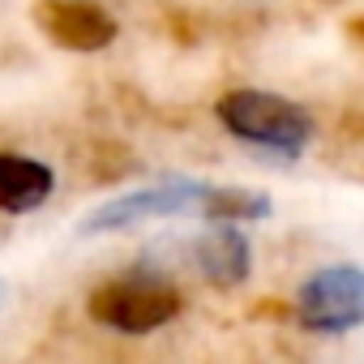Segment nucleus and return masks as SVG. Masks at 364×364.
I'll list each match as a JSON object with an SVG mask.
<instances>
[{"instance_id": "7", "label": "nucleus", "mask_w": 364, "mask_h": 364, "mask_svg": "<svg viewBox=\"0 0 364 364\" xmlns=\"http://www.w3.org/2000/svg\"><path fill=\"white\" fill-rule=\"evenodd\" d=\"M56 193V171L22 150H0V215H31Z\"/></svg>"}, {"instance_id": "2", "label": "nucleus", "mask_w": 364, "mask_h": 364, "mask_svg": "<svg viewBox=\"0 0 364 364\" xmlns=\"http://www.w3.org/2000/svg\"><path fill=\"white\" fill-rule=\"evenodd\" d=\"M180 309H185L180 287L154 266H133L124 274H112V279L95 283L86 296V313L103 330L133 334V338L163 330L167 321L180 317Z\"/></svg>"}, {"instance_id": "3", "label": "nucleus", "mask_w": 364, "mask_h": 364, "mask_svg": "<svg viewBox=\"0 0 364 364\" xmlns=\"http://www.w3.org/2000/svg\"><path fill=\"white\" fill-rule=\"evenodd\" d=\"M202 198H206L202 180H159V185H141V189H129V193L95 206L77 232L107 236V232H124V228H137L150 219H185V215H198Z\"/></svg>"}, {"instance_id": "1", "label": "nucleus", "mask_w": 364, "mask_h": 364, "mask_svg": "<svg viewBox=\"0 0 364 364\" xmlns=\"http://www.w3.org/2000/svg\"><path fill=\"white\" fill-rule=\"evenodd\" d=\"M219 124L253 150L279 154V159H300L304 146L313 141V116L274 90H257V86H236L215 103Z\"/></svg>"}, {"instance_id": "6", "label": "nucleus", "mask_w": 364, "mask_h": 364, "mask_svg": "<svg viewBox=\"0 0 364 364\" xmlns=\"http://www.w3.org/2000/svg\"><path fill=\"white\" fill-rule=\"evenodd\" d=\"M189 253H193L198 274L219 291H232L253 274V245H249V236L240 228L210 223L206 232H198L189 240Z\"/></svg>"}, {"instance_id": "4", "label": "nucleus", "mask_w": 364, "mask_h": 364, "mask_svg": "<svg viewBox=\"0 0 364 364\" xmlns=\"http://www.w3.org/2000/svg\"><path fill=\"white\" fill-rule=\"evenodd\" d=\"M296 317L313 334H347L364 326V270L326 266L296 287Z\"/></svg>"}, {"instance_id": "8", "label": "nucleus", "mask_w": 364, "mask_h": 364, "mask_svg": "<svg viewBox=\"0 0 364 364\" xmlns=\"http://www.w3.org/2000/svg\"><path fill=\"white\" fill-rule=\"evenodd\" d=\"M274 215V202L257 189H240V185H206V198L198 206V219L219 223V228H236V223H266Z\"/></svg>"}, {"instance_id": "5", "label": "nucleus", "mask_w": 364, "mask_h": 364, "mask_svg": "<svg viewBox=\"0 0 364 364\" xmlns=\"http://www.w3.org/2000/svg\"><path fill=\"white\" fill-rule=\"evenodd\" d=\"M35 22L39 31L65 48V52H107L120 35V22L112 9H103L99 0H39L35 5Z\"/></svg>"}]
</instances>
